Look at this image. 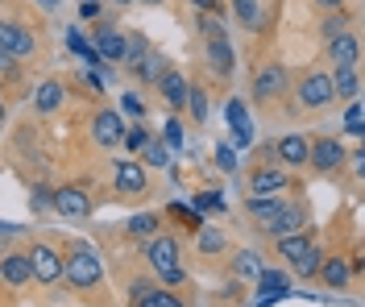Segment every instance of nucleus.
I'll list each match as a JSON object with an SVG mask.
<instances>
[{
	"mask_svg": "<svg viewBox=\"0 0 365 307\" xmlns=\"http://www.w3.org/2000/svg\"><path fill=\"white\" fill-rule=\"evenodd\" d=\"M63 279H67L71 286H79V291H88V286H96L104 279V261H100V254H96L91 245L75 241L71 254L63 258Z\"/></svg>",
	"mask_w": 365,
	"mask_h": 307,
	"instance_id": "2",
	"label": "nucleus"
},
{
	"mask_svg": "<svg viewBox=\"0 0 365 307\" xmlns=\"http://www.w3.org/2000/svg\"><path fill=\"white\" fill-rule=\"evenodd\" d=\"M319 279H324L328 291H344L349 279H353V266H349L344 258H324L319 261Z\"/></svg>",
	"mask_w": 365,
	"mask_h": 307,
	"instance_id": "20",
	"label": "nucleus"
},
{
	"mask_svg": "<svg viewBox=\"0 0 365 307\" xmlns=\"http://www.w3.org/2000/svg\"><path fill=\"white\" fill-rule=\"evenodd\" d=\"M200 33H204V38H228L225 21H220L216 13H200Z\"/></svg>",
	"mask_w": 365,
	"mask_h": 307,
	"instance_id": "38",
	"label": "nucleus"
},
{
	"mask_svg": "<svg viewBox=\"0 0 365 307\" xmlns=\"http://www.w3.org/2000/svg\"><path fill=\"white\" fill-rule=\"evenodd\" d=\"M307 162L316 166L319 175H336V170L344 166V142L341 137H319V142H312Z\"/></svg>",
	"mask_w": 365,
	"mask_h": 307,
	"instance_id": "5",
	"label": "nucleus"
},
{
	"mask_svg": "<svg viewBox=\"0 0 365 307\" xmlns=\"http://www.w3.org/2000/svg\"><path fill=\"white\" fill-rule=\"evenodd\" d=\"M316 9H324V13H336V9H344V0H316Z\"/></svg>",
	"mask_w": 365,
	"mask_h": 307,
	"instance_id": "48",
	"label": "nucleus"
},
{
	"mask_svg": "<svg viewBox=\"0 0 365 307\" xmlns=\"http://www.w3.org/2000/svg\"><path fill=\"white\" fill-rule=\"evenodd\" d=\"M13 67H17V63H13V58H9V54L0 50V75H13Z\"/></svg>",
	"mask_w": 365,
	"mask_h": 307,
	"instance_id": "49",
	"label": "nucleus"
},
{
	"mask_svg": "<svg viewBox=\"0 0 365 307\" xmlns=\"http://www.w3.org/2000/svg\"><path fill=\"white\" fill-rule=\"evenodd\" d=\"M191 208H195V212H220V208H225V199H220L216 191H204V195H195V199H191Z\"/></svg>",
	"mask_w": 365,
	"mask_h": 307,
	"instance_id": "41",
	"label": "nucleus"
},
{
	"mask_svg": "<svg viewBox=\"0 0 365 307\" xmlns=\"http://www.w3.org/2000/svg\"><path fill=\"white\" fill-rule=\"evenodd\" d=\"M91 50H96L100 58H108V63H120V58H125V33H116L113 25H100V29L91 33Z\"/></svg>",
	"mask_w": 365,
	"mask_h": 307,
	"instance_id": "15",
	"label": "nucleus"
},
{
	"mask_svg": "<svg viewBox=\"0 0 365 307\" xmlns=\"http://www.w3.org/2000/svg\"><path fill=\"white\" fill-rule=\"evenodd\" d=\"M154 88L162 92V100H166V108H175V113H179L182 104H187V88H191V83L182 79V71H175V67H166V71L158 75V83H154Z\"/></svg>",
	"mask_w": 365,
	"mask_h": 307,
	"instance_id": "13",
	"label": "nucleus"
},
{
	"mask_svg": "<svg viewBox=\"0 0 365 307\" xmlns=\"http://www.w3.org/2000/svg\"><path fill=\"white\" fill-rule=\"evenodd\" d=\"M158 142L166 145L170 154H179V150H182V142H187V137H182V120H179V117H170V120H166V125H162Z\"/></svg>",
	"mask_w": 365,
	"mask_h": 307,
	"instance_id": "30",
	"label": "nucleus"
},
{
	"mask_svg": "<svg viewBox=\"0 0 365 307\" xmlns=\"http://www.w3.org/2000/svg\"><path fill=\"white\" fill-rule=\"evenodd\" d=\"M341 29H344V17H341V9H336V17L324 21V38H332V33H341Z\"/></svg>",
	"mask_w": 365,
	"mask_h": 307,
	"instance_id": "45",
	"label": "nucleus"
},
{
	"mask_svg": "<svg viewBox=\"0 0 365 307\" xmlns=\"http://www.w3.org/2000/svg\"><path fill=\"white\" fill-rule=\"evenodd\" d=\"M79 13H83V17H100V0H83V4H79Z\"/></svg>",
	"mask_w": 365,
	"mask_h": 307,
	"instance_id": "47",
	"label": "nucleus"
},
{
	"mask_svg": "<svg viewBox=\"0 0 365 307\" xmlns=\"http://www.w3.org/2000/svg\"><path fill=\"white\" fill-rule=\"evenodd\" d=\"M274 241H278V254H282V258H287V261H295L299 254H303V249L312 245V233H307V229H299V233L274 236Z\"/></svg>",
	"mask_w": 365,
	"mask_h": 307,
	"instance_id": "23",
	"label": "nucleus"
},
{
	"mask_svg": "<svg viewBox=\"0 0 365 307\" xmlns=\"http://www.w3.org/2000/svg\"><path fill=\"white\" fill-rule=\"evenodd\" d=\"M336 95H332V79L324 71H312L303 83H299V104L303 108H328Z\"/></svg>",
	"mask_w": 365,
	"mask_h": 307,
	"instance_id": "9",
	"label": "nucleus"
},
{
	"mask_svg": "<svg viewBox=\"0 0 365 307\" xmlns=\"http://www.w3.org/2000/svg\"><path fill=\"white\" fill-rule=\"evenodd\" d=\"M145 54H150V42H145L141 33H129V38H125V58H120V63H129V67H137V63H141Z\"/></svg>",
	"mask_w": 365,
	"mask_h": 307,
	"instance_id": "32",
	"label": "nucleus"
},
{
	"mask_svg": "<svg viewBox=\"0 0 365 307\" xmlns=\"http://www.w3.org/2000/svg\"><path fill=\"white\" fill-rule=\"evenodd\" d=\"M228 241H225V233L220 229H212V224H204L200 229V254H220Z\"/></svg>",
	"mask_w": 365,
	"mask_h": 307,
	"instance_id": "34",
	"label": "nucleus"
},
{
	"mask_svg": "<svg viewBox=\"0 0 365 307\" xmlns=\"http://www.w3.org/2000/svg\"><path fill=\"white\" fill-rule=\"evenodd\" d=\"M0 283H9V286L29 283V258L25 254H4L0 258Z\"/></svg>",
	"mask_w": 365,
	"mask_h": 307,
	"instance_id": "21",
	"label": "nucleus"
},
{
	"mask_svg": "<svg viewBox=\"0 0 365 307\" xmlns=\"http://www.w3.org/2000/svg\"><path fill=\"white\" fill-rule=\"evenodd\" d=\"M154 291H158V286L150 283V279H137V283L129 286V299H133V307H145V303H150V295H154Z\"/></svg>",
	"mask_w": 365,
	"mask_h": 307,
	"instance_id": "39",
	"label": "nucleus"
},
{
	"mask_svg": "<svg viewBox=\"0 0 365 307\" xmlns=\"http://www.w3.org/2000/svg\"><path fill=\"white\" fill-rule=\"evenodd\" d=\"M344 133L349 137H361V104L349 100V113H344Z\"/></svg>",
	"mask_w": 365,
	"mask_h": 307,
	"instance_id": "40",
	"label": "nucleus"
},
{
	"mask_svg": "<svg viewBox=\"0 0 365 307\" xmlns=\"http://www.w3.org/2000/svg\"><path fill=\"white\" fill-rule=\"evenodd\" d=\"M187 113H191V120H200L204 125L207 120V92L204 88H187V104H182Z\"/></svg>",
	"mask_w": 365,
	"mask_h": 307,
	"instance_id": "31",
	"label": "nucleus"
},
{
	"mask_svg": "<svg viewBox=\"0 0 365 307\" xmlns=\"http://www.w3.org/2000/svg\"><path fill=\"white\" fill-rule=\"evenodd\" d=\"M287 187H291V175L282 166H253V175H250L253 195H282Z\"/></svg>",
	"mask_w": 365,
	"mask_h": 307,
	"instance_id": "12",
	"label": "nucleus"
},
{
	"mask_svg": "<svg viewBox=\"0 0 365 307\" xmlns=\"http://www.w3.org/2000/svg\"><path fill=\"white\" fill-rule=\"evenodd\" d=\"M287 88H291V75H287V67L282 63H266L262 71L253 75V100H282L287 95Z\"/></svg>",
	"mask_w": 365,
	"mask_h": 307,
	"instance_id": "3",
	"label": "nucleus"
},
{
	"mask_svg": "<svg viewBox=\"0 0 365 307\" xmlns=\"http://www.w3.org/2000/svg\"><path fill=\"white\" fill-rule=\"evenodd\" d=\"M50 208L58 216H67V220H88L91 216V199L83 187H58L54 191V199H50Z\"/></svg>",
	"mask_w": 365,
	"mask_h": 307,
	"instance_id": "7",
	"label": "nucleus"
},
{
	"mask_svg": "<svg viewBox=\"0 0 365 307\" xmlns=\"http://www.w3.org/2000/svg\"><path fill=\"white\" fill-rule=\"evenodd\" d=\"M232 13L245 29H257L262 25V0H232Z\"/></svg>",
	"mask_w": 365,
	"mask_h": 307,
	"instance_id": "28",
	"label": "nucleus"
},
{
	"mask_svg": "<svg viewBox=\"0 0 365 307\" xmlns=\"http://www.w3.org/2000/svg\"><path fill=\"white\" fill-rule=\"evenodd\" d=\"M63 100H67V88H63L58 79H46V83H38V92H34V108H38L42 117H50V113L63 108Z\"/></svg>",
	"mask_w": 365,
	"mask_h": 307,
	"instance_id": "18",
	"label": "nucleus"
},
{
	"mask_svg": "<svg viewBox=\"0 0 365 307\" xmlns=\"http://www.w3.org/2000/svg\"><path fill=\"white\" fill-rule=\"evenodd\" d=\"M319 261H324V254H319V245L312 241V245H307V249H303V254L291 261V266H295L299 279H316V274H319Z\"/></svg>",
	"mask_w": 365,
	"mask_h": 307,
	"instance_id": "24",
	"label": "nucleus"
},
{
	"mask_svg": "<svg viewBox=\"0 0 365 307\" xmlns=\"http://www.w3.org/2000/svg\"><path fill=\"white\" fill-rule=\"evenodd\" d=\"M204 63L212 67L216 79H232V71H237V54H232V46H228V38H207L204 42Z\"/></svg>",
	"mask_w": 365,
	"mask_h": 307,
	"instance_id": "10",
	"label": "nucleus"
},
{
	"mask_svg": "<svg viewBox=\"0 0 365 307\" xmlns=\"http://www.w3.org/2000/svg\"><path fill=\"white\" fill-rule=\"evenodd\" d=\"M129 233L133 236H154L158 233V216L154 212H137L133 220H129Z\"/></svg>",
	"mask_w": 365,
	"mask_h": 307,
	"instance_id": "36",
	"label": "nucleus"
},
{
	"mask_svg": "<svg viewBox=\"0 0 365 307\" xmlns=\"http://www.w3.org/2000/svg\"><path fill=\"white\" fill-rule=\"evenodd\" d=\"M25 258H29V279H38V283H58L63 279V258L50 245H34Z\"/></svg>",
	"mask_w": 365,
	"mask_h": 307,
	"instance_id": "6",
	"label": "nucleus"
},
{
	"mask_svg": "<svg viewBox=\"0 0 365 307\" xmlns=\"http://www.w3.org/2000/svg\"><path fill=\"white\" fill-rule=\"evenodd\" d=\"M332 79V95L336 100H357L361 92V75H357V63H349V67H336V75H328Z\"/></svg>",
	"mask_w": 365,
	"mask_h": 307,
	"instance_id": "19",
	"label": "nucleus"
},
{
	"mask_svg": "<svg viewBox=\"0 0 365 307\" xmlns=\"http://www.w3.org/2000/svg\"><path fill=\"white\" fill-rule=\"evenodd\" d=\"M225 117H228V129H241V125H250V108H245V100H228L225 104Z\"/></svg>",
	"mask_w": 365,
	"mask_h": 307,
	"instance_id": "37",
	"label": "nucleus"
},
{
	"mask_svg": "<svg viewBox=\"0 0 365 307\" xmlns=\"http://www.w3.org/2000/svg\"><path fill=\"white\" fill-rule=\"evenodd\" d=\"M232 266H237V279H257V274L266 270V266H262V258H257L253 249H237Z\"/></svg>",
	"mask_w": 365,
	"mask_h": 307,
	"instance_id": "29",
	"label": "nucleus"
},
{
	"mask_svg": "<svg viewBox=\"0 0 365 307\" xmlns=\"http://www.w3.org/2000/svg\"><path fill=\"white\" fill-rule=\"evenodd\" d=\"M145 261L154 266L158 283H166V286H182V283H187V270H182V249H179V241H175L170 233L154 236V241L145 245Z\"/></svg>",
	"mask_w": 365,
	"mask_h": 307,
	"instance_id": "1",
	"label": "nucleus"
},
{
	"mask_svg": "<svg viewBox=\"0 0 365 307\" xmlns=\"http://www.w3.org/2000/svg\"><path fill=\"white\" fill-rule=\"evenodd\" d=\"M150 142H154V133H150L141 120H137V125H125V133H120V145H125L129 154H141Z\"/></svg>",
	"mask_w": 365,
	"mask_h": 307,
	"instance_id": "25",
	"label": "nucleus"
},
{
	"mask_svg": "<svg viewBox=\"0 0 365 307\" xmlns=\"http://www.w3.org/2000/svg\"><path fill=\"white\" fill-rule=\"evenodd\" d=\"M67 50H71V54H79V58H83L88 67H100V63H104V58H100V54L91 50V42L83 38V29H71V33H67Z\"/></svg>",
	"mask_w": 365,
	"mask_h": 307,
	"instance_id": "26",
	"label": "nucleus"
},
{
	"mask_svg": "<svg viewBox=\"0 0 365 307\" xmlns=\"http://www.w3.org/2000/svg\"><path fill=\"white\" fill-rule=\"evenodd\" d=\"M50 199H54V191H50V187H38L29 204H34V212H50Z\"/></svg>",
	"mask_w": 365,
	"mask_h": 307,
	"instance_id": "44",
	"label": "nucleus"
},
{
	"mask_svg": "<svg viewBox=\"0 0 365 307\" xmlns=\"http://www.w3.org/2000/svg\"><path fill=\"white\" fill-rule=\"evenodd\" d=\"M116 191L120 195H141L145 191V166L129 158V162H116Z\"/></svg>",
	"mask_w": 365,
	"mask_h": 307,
	"instance_id": "17",
	"label": "nucleus"
},
{
	"mask_svg": "<svg viewBox=\"0 0 365 307\" xmlns=\"http://www.w3.org/2000/svg\"><path fill=\"white\" fill-rule=\"evenodd\" d=\"M113 4H133V0H113Z\"/></svg>",
	"mask_w": 365,
	"mask_h": 307,
	"instance_id": "52",
	"label": "nucleus"
},
{
	"mask_svg": "<svg viewBox=\"0 0 365 307\" xmlns=\"http://www.w3.org/2000/svg\"><path fill=\"white\" fill-rule=\"evenodd\" d=\"M274 154H278V162L282 166H303L307 162V154H312V142H307L303 133H282L278 145H274Z\"/></svg>",
	"mask_w": 365,
	"mask_h": 307,
	"instance_id": "14",
	"label": "nucleus"
},
{
	"mask_svg": "<svg viewBox=\"0 0 365 307\" xmlns=\"http://www.w3.org/2000/svg\"><path fill=\"white\" fill-rule=\"evenodd\" d=\"M262 229L270 236H287V233H299V229H307V208L295 204V199H282L278 204V212L270 220H262Z\"/></svg>",
	"mask_w": 365,
	"mask_h": 307,
	"instance_id": "4",
	"label": "nucleus"
},
{
	"mask_svg": "<svg viewBox=\"0 0 365 307\" xmlns=\"http://www.w3.org/2000/svg\"><path fill=\"white\" fill-rule=\"evenodd\" d=\"M120 133H125V120H120L116 108H100V113L91 117V142L96 145L113 150V145H120Z\"/></svg>",
	"mask_w": 365,
	"mask_h": 307,
	"instance_id": "8",
	"label": "nucleus"
},
{
	"mask_svg": "<svg viewBox=\"0 0 365 307\" xmlns=\"http://www.w3.org/2000/svg\"><path fill=\"white\" fill-rule=\"evenodd\" d=\"M133 4H162V0H133Z\"/></svg>",
	"mask_w": 365,
	"mask_h": 307,
	"instance_id": "51",
	"label": "nucleus"
},
{
	"mask_svg": "<svg viewBox=\"0 0 365 307\" xmlns=\"http://www.w3.org/2000/svg\"><path fill=\"white\" fill-rule=\"evenodd\" d=\"M0 25H4V21H0Z\"/></svg>",
	"mask_w": 365,
	"mask_h": 307,
	"instance_id": "53",
	"label": "nucleus"
},
{
	"mask_svg": "<svg viewBox=\"0 0 365 307\" xmlns=\"http://www.w3.org/2000/svg\"><path fill=\"white\" fill-rule=\"evenodd\" d=\"M253 283L262 286V291H287V295H291V279H287L282 270H262Z\"/></svg>",
	"mask_w": 365,
	"mask_h": 307,
	"instance_id": "33",
	"label": "nucleus"
},
{
	"mask_svg": "<svg viewBox=\"0 0 365 307\" xmlns=\"http://www.w3.org/2000/svg\"><path fill=\"white\" fill-rule=\"evenodd\" d=\"M120 108H125L129 117H137V120L145 117V100H141L137 92H125V95H120Z\"/></svg>",
	"mask_w": 365,
	"mask_h": 307,
	"instance_id": "42",
	"label": "nucleus"
},
{
	"mask_svg": "<svg viewBox=\"0 0 365 307\" xmlns=\"http://www.w3.org/2000/svg\"><path fill=\"white\" fill-rule=\"evenodd\" d=\"M191 9H200V13H216L220 9V0H187Z\"/></svg>",
	"mask_w": 365,
	"mask_h": 307,
	"instance_id": "46",
	"label": "nucleus"
},
{
	"mask_svg": "<svg viewBox=\"0 0 365 307\" xmlns=\"http://www.w3.org/2000/svg\"><path fill=\"white\" fill-rule=\"evenodd\" d=\"M278 204H282L278 195H250V199H245V212L262 224V220H270V216L278 212Z\"/></svg>",
	"mask_w": 365,
	"mask_h": 307,
	"instance_id": "27",
	"label": "nucleus"
},
{
	"mask_svg": "<svg viewBox=\"0 0 365 307\" xmlns=\"http://www.w3.org/2000/svg\"><path fill=\"white\" fill-rule=\"evenodd\" d=\"M357 54H361V42H357V33L341 29V33H332V38H328V58H332L336 67H349V63H357Z\"/></svg>",
	"mask_w": 365,
	"mask_h": 307,
	"instance_id": "16",
	"label": "nucleus"
},
{
	"mask_svg": "<svg viewBox=\"0 0 365 307\" xmlns=\"http://www.w3.org/2000/svg\"><path fill=\"white\" fill-rule=\"evenodd\" d=\"M4 117H9V108H4V100H0V125H4Z\"/></svg>",
	"mask_w": 365,
	"mask_h": 307,
	"instance_id": "50",
	"label": "nucleus"
},
{
	"mask_svg": "<svg viewBox=\"0 0 365 307\" xmlns=\"http://www.w3.org/2000/svg\"><path fill=\"white\" fill-rule=\"evenodd\" d=\"M0 50L17 63V58H29L38 50V38L25 29V25H0Z\"/></svg>",
	"mask_w": 365,
	"mask_h": 307,
	"instance_id": "11",
	"label": "nucleus"
},
{
	"mask_svg": "<svg viewBox=\"0 0 365 307\" xmlns=\"http://www.w3.org/2000/svg\"><path fill=\"white\" fill-rule=\"evenodd\" d=\"M216 166H220L225 175H232V170H237V150H232V145H220V150H216Z\"/></svg>",
	"mask_w": 365,
	"mask_h": 307,
	"instance_id": "43",
	"label": "nucleus"
},
{
	"mask_svg": "<svg viewBox=\"0 0 365 307\" xmlns=\"http://www.w3.org/2000/svg\"><path fill=\"white\" fill-rule=\"evenodd\" d=\"M166 67H170V63H166V54L150 46V54H145V58H141V63L133 67V75L141 79V83H158V75L166 71Z\"/></svg>",
	"mask_w": 365,
	"mask_h": 307,
	"instance_id": "22",
	"label": "nucleus"
},
{
	"mask_svg": "<svg viewBox=\"0 0 365 307\" xmlns=\"http://www.w3.org/2000/svg\"><path fill=\"white\" fill-rule=\"evenodd\" d=\"M141 158H145L150 166H162V170H170V150H166V145H162L158 137H154V142L141 150Z\"/></svg>",
	"mask_w": 365,
	"mask_h": 307,
	"instance_id": "35",
	"label": "nucleus"
}]
</instances>
